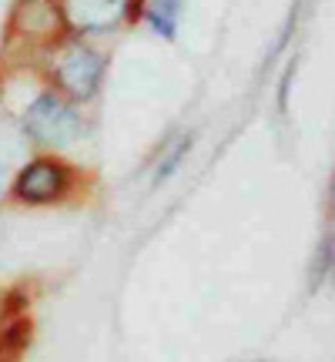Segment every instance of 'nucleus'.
I'll return each mask as SVG.
<instances>
[{"instance_id": "1", "label": "nucleus", "mask_w": 335, "mask_h": 362, "mask_svg": "<svg viewBox=\"0 0 335 362\" xmlns=\"http://www.w3.org/2000/svg\"><path fill=\"white\" fill-rule=\"evenodd\" d=\"M24 128H27V134H34L47 148H67V144H74L81 138V117L61 98L44 94V98H37V101L27 107Z\"/></svg>"}, {"instance_id": "2", "label": "nucleus", "mask_w": 335, "mask_h": 362, "mask_svg": "<svg viewBox=\"0 0 335 362\" xmlns=\"http://www.w3.org/2000/svg\"><path fill=\"white\" fill-rule=\"evenodd\" d=\"M101 71H104L101 57L94 51H88V47H71L57 61V81H61V88L71 98H78V101H88L90 94L98 90Z\"/></svg>"}, {"instance_id": "3", "label": "nucleus", "mask_w": 335, "mask_h": 362, "mask_svg": "<svg viewBox=\"0 0 335 362\" xmlns=\"http://www.w3.org/2000/svg\"><path fill=\"white\" fill-rule=\"evenodd\" d=\"M131 0H64V13L78 30H107L128 13Z\"/></svg>"}, {"instance_id": "4", "label": "nucleus", "mask_w": 335, "mask_h": 362, "mask_svg": "<svg viewBox=\"0 0 335 362\" xmlns=\"http://www.w3.org/2000/svg\"><path fill=\"white\" fill-rule=\"evenodd\" d=\"M17 192H20L24 202H51V198L64 192V171L51 165V161H37L20 175Z\"/></svg>"}, {"instance_id": "5", "label": "nucleus", "mask_w": 335, "mask_h": 362, "mask_svg": "<svg viewBox=\"0 0 335 362\" xmlns=\"http://www.w3.org/2000/svg\"><path fill=\"white\" fill-rule=\"evenodd\" d=\"M178 13H181V0H155L151 11H148V21L161 37H175L178 30Z\"/></svg>"}, {"instance_id": "6", "label": "nucleus", "mask_w": 335, "mask_h": 362, "mask_svg": "<svg viewBox=\"0 0 335 362\" xmlns=\"http://www.w3.org/2000/svg\"><path fill=\"white\" fill-rule=\"evenodd\" d=\"M27 346V325H13L11 332L0 336V362H17Z\"/></svg>"}, {"instance_id": "7", "label": "nucleus", "mask_w": 335, "mask_h": 362, "mask_svg": "<svg viewBox=\"0 0 335 362\" xmlns=\"http://www.w3.org/2000/svg\"><path fill=\"white\" fill-rule=\"evenodd\" d=\"M188 144H192V141H181L178 148H175V151H171V158H168V165H165V168H158V181H165L168 175H171V171H175V165H178V161H181V155H184V151H188Z\"/></svg>"}, {"instance_id": "8", "label": "nucleus", "mask_w": 335, "mask_h": 362, "mask_svg": "<svg viewBox=\"0 0 335 362\" xmlns=\"http://www.w3.org/2000/svg\"><path fill=\"white\" fill-rule=\"evenodd\" d=\"M7 188V165H4V158H0V194Z\"/></svg>"}]
</instances>
